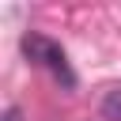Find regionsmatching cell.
<instances>
[{
    "mask_svg": "<svg viewBox=\"0 0 121 121\" xmlns=\"http://www.w3.org/2000/svg\"><path fill=\"white\" fill-rule=\"evenodd\" d=\"M23 53L34 60V64H45L49 72H57L68 87H72V72H68V60H64V49L42 34H23Z\"/></svg>",
    "mask_w": 121,
    "mask_h": 121,
    "instance_id": "obj_1",
    "label": "cell"
},
{
    "mask_svg": "<svg viewBox=\"0 0 121 121\" xmlns=\"http://www.w3.org/2000/svg\"><path fill=\"white\" fill-rule=\"evenodd\" d=\"M102 113H106L110 121H121V87H113V91L102 98Z\"/></svg>",
    "mask_w": 121,
    "mask_h": 121,
    "instance_id": "obj_2",
    "label": "cell"
},
{
    "mask_svg": "<svg viewBox=\"0 0 121 121\" xmlns=\"http://www.w3.org/2000/svg\"><path fill=\"white\" fill-rule=\"evenodd\" d=\"M8 121H19V110H8Z\"/></svg>",
    "mask_w": 121,
    "mask_h": 121,
    "instance_id": "obj_3",
    "label": "cell"
}]
</instances>
